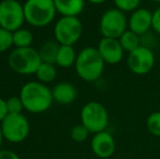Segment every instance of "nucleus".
I'll return each mask as SVG.
<instances>
[{
	"label": "nucleus",
	"mask_w": 160,
	"mask_h": 159,
	"mask_svg": "<svg viewBox=\"0 0 160 159\" xmlns=\"http://www.w3.org/2000/svg\"><path fill=\"white\" fill-rule=\"evenodd\" d=\"M59 47H60V45L58 44L57 42L48 40V42H45L39 48V50H38L39 57H40V59H42V62L56 64Z\"/></svg>",
	"instance_id": "nucleus-17"
},
{
	"label": "nucleus",
	"mask_w": 160,
	"mask_h": 159,
	"mask_svg": "<svg viewBox=\"0 0 160 159\" xmlns=\"http://www.w3.org/2000/svg\"><path fill=\"white\" fill-rule=\"evenodd\" d=\"M13 36V45L17 48H26L31 47L33 42V34L31 31L26 28H19L12 33Z\"/></svg>",
	"instance_id": "nucleus-20"
},
{
	"label": "nucleus",
	"mask_w": 160,
	"mask_h": 159,
	"mask_svg": "<svg viewBox=\"0 0 160 159\" xmlns=\"http://www.w3.org/2000/svg\"><path fill=\"white\" fill-rule=\"evenodd\" d=\"M150 28H152V12L145 8L133 11L128 19V30L142 36L149 32Z\"/></svg>",
	"instance_id": "nucleus-13"
},
{
	"label": "nucleus",
	"mask_w": 160,
	"mask_h": 159,
	"mask_svg": "<svg viewBox=\"0 0 160 159\" xmlns=\"http://www.w3.org/2000/svg\"><path fill=\"white\" fill-rule=\"evenodd\" d=\"M83 25L78 17H61L53 28L56 42L60 45L73 46L81 38Z\"/></svg>",
	"instance_id": "nucleus-8"
},
{
	"label": "nucleus",
	"mask_w": 160,
	"mask_h": 159,
	"mask_svg": "<svg viewBox=\"0 0 160 159\" xmlns=\"http://www.w3.org/2000/svg\"><path fill=\"white\" fill-rule=\"evenodd\" d=\"M0 159H21L15 152L10 149H1L0 151Z\"/></svg>",
	"instance_id": "nucleus-27"
},
{
	"label": "nucleus",
	"mask_w": 160,
	"mask_h": 159,
	"mask_svg": "<svg viewBox=\"0 0 160 159\" xmlns=\"http://www.w3.org/2000/svg\"><path fill=\"white\" fill-rule=\"evenodd\" d=\"M105 64L98 49L95 47H85L78 53L74 66L81 79L86 82H95L102 75Z\"/></svg>",
	"instance_id": "nucleus-2"
},
{
	"label": "nucleus",
	"mask_w": 160,
	"mask_h": 159,
	"mask_svg": "<svg viewBox=\"0 0 160 159\" xmlns=\"http://www.w3.org/2000/svg\"><path fill=\"white\" fill-rule=\"evenodd\" d=\"M0 127L4 140L15 144L23 142L30 133V122L23 113H9Z\"/></svg>",
	"instance_id": "nucleus-7"
},
{
	"label": "nucleus",
	"mask_w": 160,
	"mask_h": 159,
	"mask_svg": "<svg viewBox=\"0 0 160 159\" xmlns=\"http://www.w3.org/2000/svg\"><path fill=\"white\" fill-rule=\"evenodd\" d=\"M81 123L93 134L106 131L109 123V113L102 104L89 102L81 110Z\"/></svg>",
	"instance_id": "nucleus-5"
},
{
	"label": "nucleus",
	"mask_w": 160,
	"mask_h": 159,
	"mask_svg": "<svg viewBox=\"0 0 160 159\" xmlns=\"http://www.w3.org/2000/svg\"><path fill=\"white\" fill-rule=\"evenodd\" d=\"M128 27V20L124 12L117 8L107 10L101 15L99 30L102 37L119 39Z\"/></svg>",
	"instance_id": "nucleus-6"
},
{
	"label": "nucleus",
	"mask_w": 160,
	"mask_h": 159,
	"mask_svg": "<svg viewBox=\"0 0 160 159\" xmlns=\"http://www.w3.org/2000/svg\"><path fill=\"white\" fill-rule=\"evenodd\" d=\"M42 64L38 50L26 47L15 48L9 56V66L14 72L23 75L35 74L37 69Z\"/></svg>",
	"instance_id": "nucleus-4"
},
{
	"label": "nucleus",
	"mask_w": 160,
	"mask_h": 159,
	"mask_svg": "<svg viewBox=\"0 0 160 159\" xmlns=\"http://www.w3.org/2000/svg\"><path fill=\"white\" fill-rule=\"evenodd\" d=\"M35 74L38 79V82H42L44 84L50 83L57 77V69H56L55 64L42 62Z\"/></svg>",
	"instance_id": "nucleus-19"
},
{
	"label": "nucleus",
	"mask_w": 160,
	"mask_h": 159,
	"mask_svg": "<svg viewBox=\"0 0 160 159\" xmlns=\"http://www.w3.org/2000/svg\"><path fill=\"white\" fill-rule=\"evenodd\" d=\"M9 115L8 108H7V100L0 98V123L3 121L4 118Z\"/></svg>",
	"instance_id": "nucleus-28"
},
{
	"label": "nucleus",
	"mask_w": 160,
	"mask_h": 159,
	"mask_svg": "<svg viewBox=\"0 0 160 159\" xmlns=\"http://www.w3.org/2000/svg\"><path fill=\"white\" fill-rule=\"evenodd\" d=\"M20 97L24 109L32 113H42L51 107L53 102L52 92L42 82H28L22 86Z\"/></svg>",
	"instance_id": "nucleus-1"
},
{
	"label": "nucleus",
	"mask_w": 160,
	"mask_h": 159,
	"mask_svg": "<svg viewBox=\"0 0 160 159\" xmlns=\"http://www.w3.org/2000/svg\"><path fill=\"white\" fill-rule=\"evenodd\" d=\"M76 58H78V55H76L73 46L60 45L56 64L61 67V68H70L73 64H75Z\"/></svg>",
	"instance_id": "nucleus-16"
},
{
	"label": "nucleus",
	"mask_w": 160,
	"mask_h": 159,
	"mask_svg": "<svg viewBox=\"0 0 160 159\" xmlns=\"http://www.w3.org/2000/svg\"><path fill=\"white\" fill-rule=\"evenodd\" d=\"M88 2H91V3L93 4H101L103 3V2H106L107 0H87Z\"/></svg>",
	"instance_id": "nucleus-29"
},
{
	"label": "nucleus",
	"mask_w": 160,
	"mask_h": 159,
	"mask_svg": "<svg viewBox=\"0 0 160 159\" xmlns=\"http://www.w3.org/2000/svg\"><path fill=\"white\" fill-rule=\"evenodd\" d=\"M142 0H113L116 8L123 12H133L139 8Z\"/></svg>",
	"instance_id": "nucleus-23"
},
{
	"label": "nucleus",
	"mask_w": 160,
	"mask_h": 159,
	"mask_svg": "<svg viewBox=\"0 0 160 159\" xmlns=\"http://www.w3.org/2000/svg\"><path fill=\"white\" fill-rule=\"evenodd\" d=\"M91 132L88 131L86 127L82 123L76 124L71 130V138L76 143H83L88 138V135Z\"/></svg>",
	"instance_id": "nucleus-22"
},
{
	"label": "nucleus",
	"mask_w": 160,
	"mask_h": 159,
	"mask_svg": "<svg viewBox=\"0 0 160 159\" xmlns=\"http://www.w3.org/2000/svg\"><path fill=\"white\" fill-rule=\"evenodd\" d=\"M23 8L25 21L35 27L49 25L57 14L53 0H26Z\"/></svg>",
	"instance_id": "nucleus-3"
},
{
	"label": "nucleus",
	"mask_w": 160,
	"mask_h": 159,
	"mask_svg": "<svg viewBox=\"0 0 160 159\" xmlns=\"http://www.w3.org/2000/svg\"><path fill=\"white\" fill-rule=\"evenodd\" d=\"M97 49L105 63L118 64L122 61L124 49L122 48L119 39L102 37L99 40Z\"/></svg>",
	"instance_id": "nucleus-11"
},
{
	"label": "nucleus",
	"mask_w": 160,
	"mask_h": 159,
	"mask_svg": "<svg viewBox=\"0 0 160 159\" xmlns=\"http://www.w3.org/2000/svg\"><path fill=\"white\" fill-rule=\"evenodd\" d=\"M24 21V8L18 0H2L0 2V27L13 33L22 27Z\"/></svg>",
	"instance_id": "nucleus-9"
},
{
	"label": "nucleus",
	"mask_w": 160,
	"mask_h": 159,
	"mask_svg": "<svg viewBox=\"0 0 160 159\" xmlns=\"http://www.w3.org/2000/svg\"><path fill=\"white\" fill-rule=\"evenodd\" d=\"M7 108H8L9 113H22L24 109V105L21 97L20 96H18V97L13 96V97L7 99Z\"/></svg>",
	"instance_id": "nucleus-25"
},
{
	"label": "nucleus",
	"mask_w": 160,
	"mask_h": 159,
	"mask_svg": "<svg viewBox=\"0 0 160 159\" xmlns=\"http://www.w3.org/2000/svg\"><path fill=\"white\" fill-rule=\"evenodd\" d=\"M119 42H120L122 48L124 49V51L130 53L141 46V36L137 35L136 33L128 30L127 32H125L124 34H122V36L119 38Z\"/></svg>",
	"instance_id": "nucleus-18"
},
{
	"label": "nucleus",
	"mask_w": 160,
	"mask_h": 159,
	"mask_svg": "<svg viewBox=\"0 0 160 159\" xmlns=\"http://www.w3.org/2000/svg\"><path fill=\"white\" fill-rule=\"evenodd\" d=\"M13 45L12 32L0 27V53L7 51Z\"/></svg>",
	"instance_id": "nucleus-24"
},
{
	"label": "nucleus",
	"mask_w": 160,
	"mask_h": 159,
	"mask_svg": "<svg viewBox=\"0 0 160 159\" xmlns=\"http://www.w3.org/2000/svg\"><path fill=\"white\" fill-rule=\"evenodd\" d=\"M146 127L152 135L160 137V111L150 113L146 120Z\"/></svg>",
	"instance_id": "nucleus-21"
},
{
	"label": "nucleus",
	"mask_w": 160,
	"mask_h": 159,
	"mask_svg": "<svg viewBox=\"0 0 160 159\" xmlns=\"http://www.w3.org/2000/svg\"><path fill=\"white\" fill-rule=\"evenodd\" d=\"M150 1H152V2H158V3H160V0H150Z\"/></svg>",
	"instance_id": "nucleus-31"
},
{
	"label": "nucleus",
	"mask_w": 160,
	"mask_h": 159,
	"mask_svg": "<svg viewBox=\"0 0 160 159\" xmlns=\"http://www.w3.org/2000/svg\"><path fill=\"white\" fill-rule=\"evenodd\" d=\"M152 30L160 34V8L152 12Z\"/></svg>",
	"instance_id": "nucleus-26"
},
{
	"label": "nucleus",
	"mask_w": 160,
	"mask_h": 159,
	"mask_svg": "<svg viewBox=\"0 0 160 159\" xmlns=\"http://www.w3.org/2000/svg\"><path fill=\"white\" fill-rule=\"evenodd\" d=\"M3 135H2V131H1V127H0V151H1V147H2V142H3Z\"/></svg>",
	"instance_id": "nucleus-30"
},
{
	"label": "nucleus",
	"mask_w": 160,
	"mask_h": 159,
	"mask_svg": "<svg viewBox=\"0 0 160 159\" xmlns=\"http://www.w3.org/2000/svg\"><path fill=\"white\" fill-rule=\"evenodd\" d=\"M53 100L61 105H70L78 97V91L75 86L69 82L58 83L51 89Z\"/></svg>",
	"instance_id": "nucleus-14"
},
{
	"label": "nucleus",
	"mask_w": 160,
	"mask_h": 159,
	"mask_svg": "<svg viewBox=\"0 0 160 159\" xmlns=\"http://www.w3.org/2000/svg\"><path fill=\"white\" fill-rule=\"evenodd\" d=\"M91 147L94 155L98 158H109L116 152V140L109 132H99V133L94 134L91 142Z\"/></svg>",
	"instance_id": "nucleus-12"
},
{
	"label": "nucleus",
	"mask_w": 160,
	"mask_h": 159,
	"mask_svg": "<svg viewBox=\"0 0 160 159\" xmlns=\"http://www.w3.org/2000/svg\"><path fill=\"white\" fill-rule=\"evenodd\" d=\"M156 61L154 51L150 48L139 46L128 53V67L132 73L136 75H145L152 70Z\"/></svg>",
	"instance_id": "nucleus-10"
},
{
	"label": "nucleus",
	"mask_w": 160,
	"mask_h": 159,
	"mask_svg": "<svg viewBox=\"0 0 160 159\" xmlns=\"http://www.w3.org/2000/svg\"><path fill=\"white\" fill-rule=\"evenodd\" d=\"M57 12L62 17H78L83 12L85 0H53Z\"/></svg>",
	"instance_id": "nucleus-15"
},
{
	"label": "nucleus",
	"mask_w": 160,
	"mask_h": 159,
	"mask_svg": "<svg viewBox=\"0 0 160 159\" xmlns=\"http://www.w3.org/2000/svg\"><path fill=\"white\" fill-rule=\"evenodd\" d=\"M1 1H2V0H0V2H1Z\"/></svg>",
	"instance_id": "nucleus-32"
}]
</instances>
